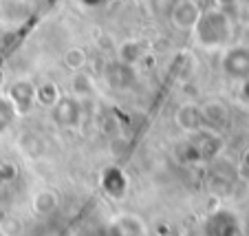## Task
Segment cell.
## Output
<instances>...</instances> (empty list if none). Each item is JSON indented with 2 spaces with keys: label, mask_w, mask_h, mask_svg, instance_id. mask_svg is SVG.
Wrapping results in <instances>:
<instances>
[{
  "label": "cell",
  "mask_w": 249,
  "mask_h": 236,
  "mask_svg": "<svg viewBox=\"0 0 249 236\" xmlns=\"http://www.w3.org/2000/svg\"><path fill=\"white\" fill-rule=\"evenodd\" d=\"M174 122L188 135H196V132L205 130L203 126V115H201V106L196 104H183L177 109V115H174Z\"/></svg>",
  "instance_id": "obj_7"
},
{
  "label": "cell",
  "mask_w": 249,
  "mask_h": 236,
  "mask_svg": "<svg viewBox=\"0 0 249 236\" xmlns=\"http://www.w3.org/2000/svg\"><path fill=\"white\" fill-rule=\"evenodd\" d=\"M9 102L14 106L16 115H27L36 106V84L29 80H18L9 89Z\"/></svg>",
  "instance_id": "obj_5"
},
{
  "label": "cell",
  "mask_w": 249,
  "mask_h": 236,
  "mask_svg": "<svg viewBox=\"0 0 249 236\" xmlns=\"http://www.w3.org/2000/svg\"><path fill=\"white\" fill-rule=\"evenodd\" d=\"M57 194L53 190H40L36 197H33V210L40 214V217H49L51 212L57 210Z\"/></svg>",
  "instance_id": "obj_12"
},
{
  "label": "cell",
  "mask_w": 249,
  "mask_h": 236,
  "mask_svg": "<svg viewBox=\"0 0 249 236\" xmlns=\"http://www.w3.org/2000/svg\"><path fill=\"white\" fill-rule=\"evenodd\" d=\"M223 71L227 77L238 82L249 80V49L247 47H231L223 55Z\"/></svg>",
  "instance_id": "obj_3"
},
{
  "label": "cell",
  "mask_w": 249,
  "mask_h": 236,
  "mask_svg": "<svg viewBox=\"0 0 249 236\" xmlns=\"http://www.w3.org/2000/svg\"><path fill=\"white\" fill-rule=\"evenodd\" d=\"M64 64L69 66L73 73H77V71H82L84 69V64H86V53L82 51V49H69L66 51V55H64Z\"/></svg>",
  "instance_id": "obj_14"
},
{
  "label": "cell",
  "mask_w": 249,
  "mask_h": 236,
  "mask_svg": "<svg viewBox=\"0 0 249 236\" xmlns=\"http://www.w3.org/2000/svg\"><path fill=\"white\" fill-rule=\"evenodd\" d=\"M194 36H196V42L205 49L223 47L231 38V22L223 11L212 9L203 14L194 24Z\"/></svg>",
  "instance_id": "obj_1"
},
{
  "label": "cell",
  "mask_w": 249,
  "mask_h": 236,
  "mask_svg": "<svg viewBox=\"0 0 249 236\" xmlns=\"http://www.w3.org/2000/svg\"><path fill=\"white\" fill-rule=\"evenodd\" d=\"M201 115H203V126L207 130H223L230 122V110L223 104L221 99H207L205 104L201 106Z\"/></svg>",
  "instance_id": "obj_6"
},
{
  "label": "cell",
  "mask_w": 249,
  "mask_h": 236,
  "mask_svg": "<svg viewBox=\"0 0 249 236\" xmlns=\"http://www.w3.org/2000/svg\"><path fill=\"white\" fill-rule=\"evenodd\" d=\"M60 89L55 82H42L40 86H36V106H44V109H53L60 102Z\"/></svg>",
  "instance_id": "obj_11"
},
{
  "label": "cell",
  "mask_w": 249,
  "mask_h": 236,
  "mask_svg": "<svg viewBox=\"0 0 249 236\" xmlns=\"http://www.w3.org/2000/svg\"><path fill=\"white\" fill-rule=\"evenodd\" d=\"M84 109H82V102H77L73 95H62L60 102L51 109V117L55 124H60L62 128H75L80 124Z\"/></svg>",
  "instance_id": "obj_4"
},
{
  "label": "cell",
  "mask_w": 249,
  "mask_h": 236,
  "mask_svg": "<svg viewBox=\"0 0 249 236\" xmlns=\"http://www.w3.org/2000/svg\"><path fill=\"white\" fill-rule=\"evenodd\" d=\"M71 91H73L71 95H73L77 102H84V99L93 97V95H95L93 77L86 75L84 71H77L75 75H73V80H71Z\"/></svg>",
  "instance_id": "obj_10"
},
{
  "label": "cell",
  "mask_w": 249,
  "mask_h": 236,
  "mask_svg": "<svg viewBox=\"0 0 249 236\" xmlns=\"http://www.w3.org/2000/svg\"><path fill=\"white\" fill-rule=\"evenodd\" d=\"M170 14H172L174 27H179V29H194V24L201 18L198 16V7L194 2H177Z\"/></svg>",
  "instance_id": "obj_8"
},
{
  "label": "cell",
  "mask_w": 249,
  "mask_h": 236,
  "mask_svg": "<svg viewBox=\"0 0 249 236\" xmlns=\"http://www.w3.org/2000/svg\"><path fill=\"white\" fill-rule=\"evenodd\" d=\"M203 234L205 236H238L240 225L238 218L230 210H216L203 223Z\"/></svg>",
  "instance_id": "obj_2"
},
{
  "label": "cell",
  "mask_w": 249,
  "mask_h": 236,
  "mask_svg": "<svg viewBox=\"0 0 249 236\" xmlns=\"http://www.w3.org/2000/svg\"><path fill=\"white\" fill-rule=\"evenodd\" d=\"M247 165H249V152H247Z\"/></svg>",
  "instance_id": "obj_16"
},
{
  "label": "cell",
  "mask_w": 249,
  "mask_h": 236,
  "mask_svg": "<svg viewBox=\"0 0 249 236\" xmlns=\"http://www.w3.org/2000/svg\"><path fill=\"white\" fill-rule=\"evenodd\" d=\"M104 188H106L108 194H113V197H122V194L126 192V177L119 170L110 168V170H106V175H104Z\"/></svg>",
  "instance_id": "obj_13"
},
{
  "label": "cell",
  "mask_w": 249,
  "mask_h": 236,
  "mask_svg": "<svg viewBox=\"0 0 249 236\" xmlns=\"http://www.w3.org/2000/svg\"><path fill=\"white\" fill-rule=\"evenodd\" d=\"M16 110L11 106L9 97H0V132H5L9 128V124L14 122Z\"/></svg>",
  "instance_id": "obj_15"
},
{
  "label": "cell",
  "mask_w": 249,
  "mask_h": 236,
  "mask_svg": "<svg viewBox=\"0 0 249 236\" xmlns=\"http://www.w3.org/2000/svg\"><path fill=\"white\" fill-rule=\"evenodd\" d=\"M110 236H146V225L137 217L126 214L110 225Z\"/></svg>",
  "instance_id": "obj_9"
}]
</instances>
